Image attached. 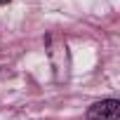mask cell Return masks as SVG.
Here are the masks:
<instances>
[{
	"mask_svg": "<svg viewBox=\"0 0 120 120\" xmlns=\"http://www.w3.org/2000/svg\"><path fill=\"white\" fill-rule=\"evenodd\" d=\"M118 115H120V101H115V99L97 101L87 111L90 120H118Z\"/></svg>",
	"mask_w": 120,
	"mask_h": 120,
	"instance_id": "6da1fadb",
	"label": "cell"
},
{
	"mask_svg": "<svg viewBox=\"0 0 120 120\" xmlns=\"http://www.w3.org/2000/svg\"><path fill=\"white\" fill-rule=\"evenodd\" d=\"M3 3H10V0H0V5H3Z\"/></svg>",
	"mask_w": 120,
	"mask_h": 120,
	"instance_id": "7a4b0ae2",
	"label": "cell"
}]
</instances>
